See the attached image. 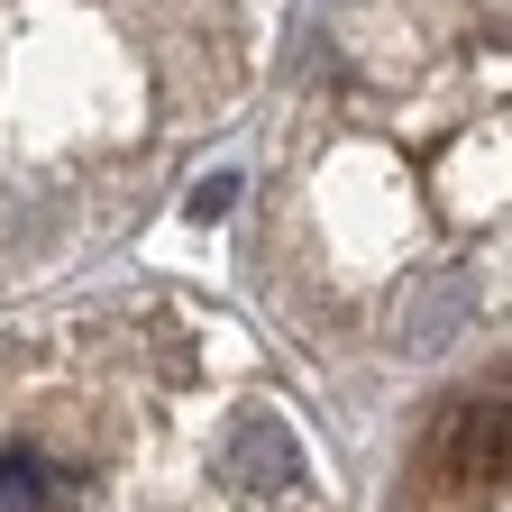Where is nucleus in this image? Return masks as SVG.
<instances>
[]
</instances>
